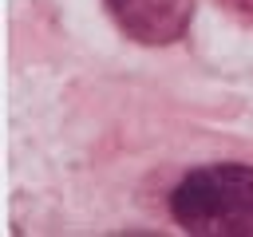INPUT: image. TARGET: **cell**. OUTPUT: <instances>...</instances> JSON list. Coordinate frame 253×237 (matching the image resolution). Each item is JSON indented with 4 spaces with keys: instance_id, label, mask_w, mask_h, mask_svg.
<instances>
[{
    "instance_id": "2",
    "label": "cell",
    "mask_w": 253,
    "mask_h": 237,
    "mask_svg": "<svg viewBox=\"0 0 253 237\" xmlns=\"http://www.w3.org/2000/svg\"><path fill=\"white\" fill-rule=\"evenodd\" d=\"M107 8L138 43H174L194 20V0H107Z\"/></svg>"
},
{
    "instance_id": "1",
    "label": "cell",
    "mask_w": 253,
    "mask_h": 237,
    "mask_svg": "<svg viewBox=\"0 0 253 237\" xmlns=\"http://www.w3.org/2000/svg\"><path fill=\"white\" fill-rule=\"evenodd\" d=\"M170 213L198 237H249L253 233V166L217 162L190 170L170 194Z\"/></svg>"
},
{
    "instance_id": "3",
    "label": "cell",
    "mask_w": 253,
    "mask_h": 237,
    "mask_svg": "<svg viewBox=\"0 0 253 237\" xmlns=\"http://www.w3.org/2000/svg\"><path fill=\"white\" fill-rule=\"evenodd\" d=\"M233 8H241V12H253V0H229Z\"/></svg>"
}]
</instances>
